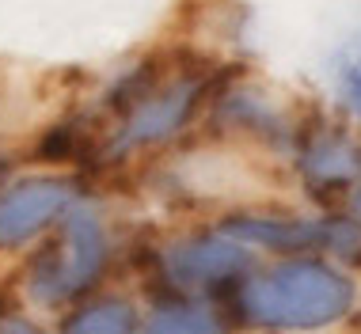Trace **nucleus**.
Wrapping results in <instances>:
<instances>
[{"mask_svg": "<svg viewBox=\"0 0 361 334\" xmlns=\"http://www.w3.org/2000/svg\"><path fill=\"white\" fill-rule=\"evenodd\" d=\"M354 304V285L324 262H286L243 289L251 323L278 330H316L343 319Z\"/></svg>", "mask_w": 361, "mask_h": 334, "instance_id": "f257e3e1", "label": "nucleus"}, {"mask_svg": "<svg viewBox=\"0 0 361 334\" xmlns=\"http://www.w3.org/2000/svg\"><path fill=\"white\" fill-rule=\"evenodd\" d=\"M224 235L240 243H259L274 251H305V247H327L338 254L357 259L361 254V228L354 221H262V217H240L224 224Z\"/></svg>", "mask_w": 361, "mask_h": 334, "instance_id": "f03ea898", "label": "nucleus"}, {"mask_svg": "<svg viewBox=\"0 0 361 334\" xmlns=\"http://www.w3.org/2000/svg\"><path fill=\"white\" fill-rule=\"evenodd\" d=\"M103 266V232L99 221L87 209H73L65 217V251L54 259V266L38 273L35 292L42 300H61L87 289Z\"/></svg>", "mask_w": 361, "mask_h": 334, "instance_id": "7ed1b4c3", "label": "nucleus"}, {"mask_svg": "<svg viewBox=\"0 0 361 334\" xmlns=\"http://www.w3.org/2000/svg\"><path fill=\"white\" fill-rule=\"evenodd\" d=\"M69 202H73V183L65 179H31L0 194V247L27 243L57 213L69 209Z\"/></svg>", "mask_w": 361, "mask_h": 334, "instance_id": "20e7f679", "label": "nucleus"}, {"mask_svg": "<svg viewBox=\"0 0 361 334\" xmlns=\"http://www.w3.org/2000/svg\"><path fill=\"white\" fill-rule=\"evenodd\" d=\"M247 266V251L228 235H206V240H190L168 254V270L175 281L194 285V281H224L232 273Z\"/></svg>", "mask_w": 361, "mask_h": 334, "instance_id": "39448f33", "label": "nucleus"}, {"mask_svg": "<svg viewBox=\"0 0 361 334\" xmlns=\"http://www.w3.org/2000/svg\"><path fill=\"white\" fill-rule=\"evenodd\" d=\"M194 99H198V84H179V87H168L164 95H152V99L141 103V111L130 118L126 133L118 137V152L122 149H137V144H149V141H160L168 137L183 118L190 114Z\"/></svg>", "mask_w": 361, "mask_h": 334, "instance_id": "423d86ee", "label": "nucleus"}, {"mask_svg": "<svg viewBox=\"0 0 361 334\" xmlns=\"http://www.w3.org/2000/svg\"><path fill=\"white\" fill-rule=\"evenodd\" d=\"M305 175L319 186L324 183H350V179L361 175V152L346 141V137L327 133V137H319V141L308 144Z\"/></svg>", "mask_w": 361, "mask_h": 334, "instance_id": "0eeeda50", "label": "nucleus"}, {"mask_svg": "<svg viewBox=\"0 0 361 334\" xmlns=\"http://www.w3.org/2000/svg\"><path fill=\"white\" fill-rule=\"evenodd\" d=\"M65 334H133V308L122 300H106L80 311Z\"/></svg>", "mask_w": 361, "mask_h": 334, "instance_id": "6e6552de", "label": "nucleus"}, {"mask_svg": "<svg viewBox=\"0 0 361 334\" xmlns=\"http://www.w3.org/2000/svg\"><path fill=\"white\" fill-rule=\"evenodd\" d=\"M145 334H221V319L209 308H164Z\"/></svg>", "mask_w": 361, "mask_h": 334, "instance_id": "1a4fd4ad", "label": "nucleus"}, {"mask_svg": "<svg viewBox=\"0 0 361 334\" xmlns=\"http://www.w3.org/2000/svg\"><path fill=\"white\" fill-rule=\"evenodd\" d=\"M335 84H338V99L361 118V38L346 46L335 61Z\"/></svg>", "mask_w": 361, "mask_h": 334, "instance_id": "9d476101", "label": "nucleus"}, {"mask_svg": "<svg viewBox=\"0 0 361 334\" xmlns=\"http://www.w3.org/2000/svg\"><path fill=\"white\" fill-rule=\"evenodd\" d=\"M73 152H76V130H69V125H61V130L38 141V156H46V160H69Z\"/></svg>", "mask_w": 361, "mask_h": 334, "instance_id": "9b49d317", "label": "nucleus"}, {"mask_svg": "<svg viewBox=\"0 0 361 334\" xmlns=\"http://www.w3.org/2000/svg\"><path fill=\"white\" fill-rule=\"evenodd\" d=\"M0 334H35V327H27L23 319H4L0 323Z\"/></svg>", "mask_w": 361, "mask_h": 334, "instance_id": "f8f14e48", "label": "nucleus"}, {"mask_svg": "<svg viewBox=\"0 0 361 334\" xmlns=\"http://www.w3.org/2000/svg\"><path fill=\"white\" fill-rule=\"evenodd\" d=\"M354 217H357V221H361V190H357V194H354Z\"/></svg>", "mask_w": 361, "mask_h": 334, "instance_id": "ddd939ff", "label": "nucleus"}]
</instances>
